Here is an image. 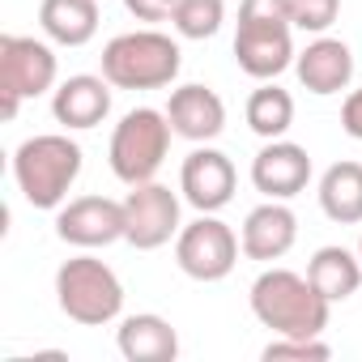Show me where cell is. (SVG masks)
Here are the masks:
<instances>
[{
  "label": "cell",
  "mask_w": 362,
  "mask_h": 362,
  "mask_svg": "<svg viewBox=\"0 0 362 362\" xmlns=\"http://www.w3.org/2000/svg\"><path fill=\"white\" fill-rule=\"evenodd\" d=\"M281 358H303V362H324L332 358V349L320 337H277L264 345V362H281Z\"/></svg>",
  "instance_id": "obj_24"
},
{
  "label": "cell",
  "mask_w": 362,
  "mask_h": 362,
  "mask_svg": "<svg viewBox=\"0 0 362 362\" xmlns=\"http://www.w3.org/2000/svg\"><path fill=\"white\" fill-rule=\"evenodd\" d=\"M39 26L60 47H86L98 35V0H43Z\"/></svg>",
  "instance_id": "obj_19"
},
{
  "label": "cell",
  "mask_w": 362,
  "mask_h": 362,
  "mask_svg": "<svg viewBox=\"0 0 362 362\" xmlns=\"http://www.w3.org/2000/svg\"><path fill=\"white\" fill-rule=\"evenodd\" d=\"M184 222H179V197L149 179V184H132L124 197V243H132L136 252H158L166 247Z\"/></svg>",
  "instance_id": "obj_8"
},
{
  "label": "cell",
  "mask_w": 362,
  "mask_h": 362,
  "mask_svg": "<svg viewBox=\"0 0 362 362\" xmlns=\"http://www.w3.org/2000/svg\"><path fill=\"white\" fill-rule=\"evenodd\" d=\"M226 22V0H179L170 26L179 39H214Z\"/></svg>",
  "instance_id": "obj_22"
},
{
  "label": "cell",
  "mask_w": 362,
  "mask_h": 362,
  "mask_svg": "<svg viewBox=\"0 0 362 362\" xmlns=\"http://www.w3.org/2000/svg\"><path fill=\"white\" fill-rule=\"evenodd\" d=\"M56 303H60V311L73 324L103 328V324L119 320V311H124V286H119L115 269L103 264L98 256H73L56 273Z\"/></svg>",
  "instance_id": "obj_4"
},
{
  "label": "cell",
  "mask_w": 362,
  "mask_h": 362,
  "mask_svg": "<svg viewBox=\"0 0 362 362\" xmlns=\"http://www.w3.org/2000/svg\"><path fill=\"white\" fill-rule=\"evenodd\" d=\"M235 188H239V175H235V162L214 149V145H197L184 166H179V192L184 201L201 214H218L235 201Z\"/></svg>",
  "instance_id": "obj_10"
},
{
  "label": "cell",
  "mask_w": 362,
  "mask_h": 362,
  "mask_svg": "<svg viewBox=\"0 0 362 362\" xmlns=\"http://www.w3.org/2000/svg\"><path fill=\"white\" fill-rule=\"evenodd\" d=\"M115 345L128 362H175L179 358V332L170 328V320H162L153 311L124 315Z\"/></svg>",
  "instance_id": "obj_17"
},
{
  "label": "cell",
  "mask_w": 362,
  "mask_h": 362,
  "mask_svg": "<svg viewBox=\"0 0 362 362\" xmlns=\"http://www.w3.org/2000/svg\"><path fill=\"white\" fill-rule=\"evenodd\" d=\"M358 256H362V235H358Z\"/></svg>",
  "instance_id": "obj_27"
},
{
  "label": "cell",
  "mask_w": 362,
  "mask_h": 362,
  "mask_svg": "<svg viewBox=\"0 0 362 362\" xmlns=\"http://www.w3.org/2000/svg\"><path fill=\"white\" fill-rule=\"evenodd\" d=\"M81 175V145L69 132H39L18 145L13 179L30 209H60Z\"/></svg>",
  "instance_id": "obj_2"
},
{
  "label": "cell",
  "mask_w": 362,
  "mask_h": 362,
  "mask_svg": "<svg viewBox=\"0 0 362 362\" xmlns=\"http://www.w3.org/2000/svg\"><path fill=\"white\" fill-rule=\"evenodd\" d=\"M247 303H252V315L273 337H320L332 311V303L311 286V277L294 269H264L252 281Z\"/></svg>",
  "instance_id": "obj_1"
},
{
  "label": "cell",
  "mask_w": 362,
  "mask_h": 362,
  "mask_svg": "<svg viewBox=\"0 0 362 362\" xmlns=\"http://www.w3.org/2000/svg\"><path fill=\"white\" fill-rule=\"evenodd\" d=\"M56 52L30 35H0V103L5 119L13 124L26 98H39L56 86Z\"/></svg>",
  "instance_id": "obj_6"
},
{
  "label": "cell",
  "mask_w": 362,
  "mask_h": 362,
  "mask_svg": "<svg viewBox=\"0 0 362 362\" xmlns=\"http://www.w3.org/2000/svg\"><path fill=\"white\" fill-rule=\"evenodd\" d=\"M170 119L166 111H153V107H132L115 132H111V149H107V162L115 170L119 184H149V179L162 170L166 162V149H170Z\"/></svg>",
  "instance_id": "obj_5"
},
{
  "label": "cell",
  "mask_w": 362,
  "mask_h": 362,
  "mask_svg": "<svg viewBox=\"0 0 362 362\" xmlns=\"http://www.w3.org/2000/svg\"><path fill=\"white\" fill-rule=\"evenodd\" d=\"M290 124H294L290 90H281L277 81H260L252 90V98H247V128L256 136H264V141H277V136L290 132Z\"/></svg>",
  "instance_id": "obj_21"
},
{
  "label": "cell",
  "mask_w": 362,
  "mask_h": 362,
  "mask_svg": "<svg viewBox=\"0 0 362 362\" xmlns=\"http://www.w3.org/2000/svg\"><path fill=\"white\" fill-rule=\"evenodd\" d=\"M52 115H56V124H64L73 132L98 128L111 115V81L94 77V73H77V77L60 81L52 94Z\"/></svg>",
  "instance_id": "obj_16"
},
{
  "label": "cell",
  "mask_w": 362,
  "mask_h": 362,
  "mask_svg": "<svg viewBox=\"0 0 362 362\" xmlns=\"http://www.w3.org/2000/svg\"><path fill=\"white\" fill-rule=\"evenodd\" d=\"M56 235L81 252L94 247H111L124 239V201L111 197H77L69 205H60L56 214Z\"/></svg>",
  "instance_id": "obj_11"
},
{
  "label": "cell",
  "mask_w": 362,
  "mask_h": 362,
  "mask_svg": "<svg viewBox=\"0 0 362 362\" xmlns=\"http://www.w3.org/2000/svg\"><path fill=\"white\" fill-rule=\"evenodd\" d=\"M294 22L281 18H239L235 64L252 81H277L294 64Z\"/></svg>",
  "instance_id": "obj_9"
},
{
  "label": "cell",
  "mask_w": 362,
  "mask_h": 362,
  "mask_svg": "<svg viewBox=\"0 0 362 362\" xmlns=\"http://www.w3.org/2000/svg\"><path fill=\"white\" fill-rule=\"evenodd\" d=\"M341 13V0H290V22L294 30H307V35H324Z\"/></svg>",
  "instance_id": "obj_23"
},
{
  "label": "cell",
  "mask_w": 362,
  "mask_h": 362,
  "mask_svg": "<svg viewBox=\"0 0 362 362\" xmlns=\"http://www.w3.org/2000/svg\"><path fill=\"white\" fill-rule=\"evenodd\" d=\"M239 252H243L239 235L214 214H201L197 222H188L175 235V264L184 269L192 281H222V277H230L235 264H239Z\"/></svg>",
  "instance_id": "obj_7"
},
{
  "label": "cell",
  "mask_w": 362,
  "mask_h": 362,
  "mask_svg": "<svg viewBox=\"0 0 362 362\" xmlns=\"http://www.w3.org/2000/svg\"><path fill=\"white\" fill-rule=\"evenodd\" d=\"M179 0H124V9L136 18V22H166L175 13Z\"/></svg>",
  "instance_id": "obj_25"
},
{
  "label": "cell",
  "mask_w": 362,
  "mask_h": 362,
  "mask_svg": "<svg viewBox=\"0 0 362 362\" xmlns=\"http://www.w3.org/2000/svg\"><path fill=\"white\" fill-rule=\"evenodd\" d=\"M179 69L184 52L162 30H128L103 47V77L115 90H166Z\"/></svg>",
  "instance_id": "obj_3"
},
{
  "label": "cell",
  "mask_w": 362,
  "mask_h": 362,
  "mask_svg": "<svg viewBox=\"0 0 362 362\" xmlns=\"http://www.w3.org/2000/svg\"><path fill=\"white\" fill-rule=\"evenodd\" d=\"M320 209L337 226H362V162H332L320 175Z\"/></svg>",
  "instance_id": "obj_18"
},
{
  "label": "cell",
  "mask_w": 362,
  "mask_h": 362,
  "mask_svg": "<svg viewBox=\"0 0 362 362\" xmlns=\"http://www.w3.org/2000/svg\"><path fill=\"white\" fill-rule=\"evenodd\" d=\"M166 119H170L175 136H184L192 145H209L226 128V103L209 86H179V90H170Z\"/></svg>",
  "instance_id": "obj_13"
},
{
  "label": "cell",
  "mask_w": 362,
  "mask_h": 362,
  "mask_svg": "<svg viewBox=\"0 0 362 362\" xmlns=\"http://www.w3.org/2000/svg\"><path fill=\"white\" fill-rule=\"evenodd\" d=\"M294 239H298V218H294V209H290L286 201H264V205H256V209L243 218V235H239L243 256H247V260H260V264L281 260V256L294 247Z\"/></svg>",
  "instance_id": "obj_14"
},
{
  "label": "cell",
  "mask_w": 362,
  "mask_h": 362,
  "mask_svg": "<svg viewBox=\"0 0 362 362\" xmlns=\"http://www.w3.org/2000/svg\"><path fill=\"white\" fill-rule=\"evenodd\" d=\"M341 128L354 141H362V90H349L345 94V103H341Z\"/></svg>",
  "instance_id": "obj_26"
},
{
  "label": "cell",
  "mask_w": 362,
  "mask_h": 362,
  "mask_svg": "<svg viewBox=\"0 0 362 362\" xmlns=\"http://www.w3.org/2000/svg\"><path fill=\"white\" fill-rule=\"evenodd\" d=\"M307 184H311V153L286 136L269 141L252 158V188L264 201H294L298 192H307Z\"/></svg>",
  "instance_id": "obj_12"
},
{
  "label": "cell",
  "mask_w": 362,
  "mask_h": 362,
  "mask_svg": "<svg viewBox=\"0 0 362 362\" xmlns=\"http://www.w3.org/2000/svg\"><path fill=\"white\" fill-rule=\"evenodd\" d=\"M307 277L311 286L328 298V303H345L358 294L362 286V256L349 252V247H320L311 260H307Z\"/></svg>",
  "instance_id": "obj_20"
},
{
  "label": "cell",
  "mask_w": 362,
  "mask_h": 362,
  "mask_svg": "<svg viewBox=\"0 0 362 362\" xmlns=\"http://www.w3.org/2000/svg\"><path fill=\"white\" fill-rule=\"evenodd\" d=\"M294 73H298L303 90H311V94H320V98L341 94V90H349V81H354V52H349V43L320 35V39H311V43L294 56Z\"/></svg>",
  "instance_id": "obj_15"
}]
</instances>
